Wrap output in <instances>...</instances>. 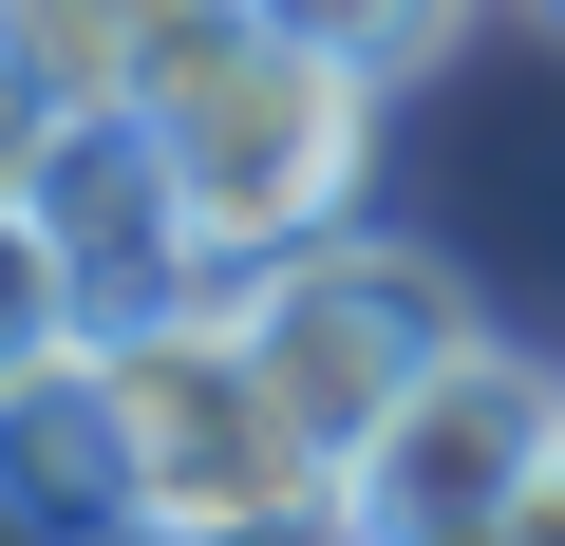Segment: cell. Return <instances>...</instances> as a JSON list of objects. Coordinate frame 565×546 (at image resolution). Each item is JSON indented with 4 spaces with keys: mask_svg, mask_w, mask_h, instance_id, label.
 I'll list each match as a JSON object with an SVG mask.
<instances>
[{
    "mask_svg": "<svg viewBox=\"0 0 565 546\" xmlns=\"http://www.w3.org/2000/svg\"><path fill=\"white\" fill-rule=\"evenodd\" d=\"M377 76L359 57H321L302 20H245L151 95V151H170V189H189V226H207V264H264V245H302V226H359V189H377Z\"/></svg>",
    "mask_w": 565,
    "mask_h": 546,
    "instance_id": "6da1fadb",
    "label": "cell"
},
{
    "mask_svg": "<svg viewBox=\"0 0 565 546\" xmlns=\"http://www.w3.org/2000/svg\"><path fill=\"white\" fill-rule=\"evenodd\" d=\"M95 358H114L132 490H151V527H170V546L340 527V452L282 415V377L245 358V321H226V302H170V321H132V340H95Z\"/></svg>",
    "mask_w": 565,
    "mask_h": 546,
    "instance_id": "7a4b0ae2",
    "label": "cell"
},
{
    "mask_svg": "<svg viewBox=\"0 0 565 546\" xmlns=\"http://www.w3.org/2000/svg\"><path fill=\"white\" fill-rule=\"evenodd\" d=\"M340 527H377V546H490V527H565V358H527V340H434L415 358V396L359 433V471H340Z\"/></svg>",
    "mask_w": 565,
    "mask_h": 546,
    "instance_id": "3957f363",
    "label": "cell"
},
{
    "mask_svg": "<svg viewBox=\"0 0 565 546\" xmlns=\"http://www.w3.org/2000/svg\"><path fill=\"white\" fill-rule=\"evenodd\" d=\"M207 302L245 321V358L282 377V415H302L340 471H359V433L415 396V358L471 340L452 264H415V245H377V226H302V245H264V264H207Z\"/></svg>",
    "mask_w": 565,
    "mask_h": 546,
    "instance_id": "277c9868",
    "label": "cell"
},
{
    "mask_svg": "<svg viewBox=\"0 0 565 546\" xmlns=\"http://www.w3.org/2000/svg\"><path fill=\"white\" fill-rule=\"evenodd\" d=\"M39 226L76 245L95 340H132V321H170V302H207V226H189V189H170L151 114H76V132H57V170H39Z\"/></svg>",
    "mask_w": 565,
    "mask_h": 546,
    "instance_id": "5b68a950",
    "label": "cell"
},
{
    "mask_svg": "<svg viewBox=\"0 0 565 546\" xmlns=\"http://www.w3.org/2000/svg\"><path fill=\"white\" fill-rule=\"evenodd\" d=\"M0 527H39V546H114V527H151V490H132V415H114V358H95V340L39 358L20 396H0Z\"/></svg>",
    "mask_w": 565,
    "mask_h": 546,
    "instance_id": "8992f818",
    "label": "cell"
},
{
    "mask_svg": "<svg viewBox=\"0 0 565 546\" xmlns=\"http://www.w3.org/2000/svg\"><path fill=\"white\" fill-rule=\"evenodd\" d=\"M245 0H0V39L57 76V114H151Z\"/></svg>",
    "mask_w": 565,
    "mask_h": 546,
    "instance_id": "52a82bcc",
    "label": "cell"
},
{
    "mask_svg": "<svg viewBox=\"0 0 565 546\" xmlns=\"http://www.w3.org/2000/svg\"><path fill=\"white\" fill-rule=\"evenodd\" d=\"M76 340H95V283H76V245H57L39 189H20V207H0V396H20L39 358H76Z\"/></svg>",
    "mask_w": 565,
    "mask_h": 546,
    "instance_id": "ba28073f",
    "label": "cell"
},
{
    "mask_svg": "<svg viewBox=\"0 0 565 546\" xmlns=\"http://www.w3.org/2000/svg\"><path fill=\"white\" fill-rule=\"evenodd\" d=\"M264 20H302L321 57H359L377 95H415V76H434V57L471 39V20H490V0H264Z\"/></svg>",
    "mask_w": 565,
    "mask_h": 546,
    "instance_id": "9c48e42d",
    "label": "cell"
},
{
    "mask_svg": "<svg viewBox=\"0 0 565 546\" xmlns=\"http://www.w3.org/2000/svg\"><path fill=\"white\" fill-rule=\"evenodd\" d=\"M57 132H76V114H57V76H39L20 39H0V207H20V189L57 170Z\"/></svg>",
    "mask_w": 565,
    "mask_h": 546,
    "instance_id": "30bf717a",
    "label": "cell"
}]
</instances>
